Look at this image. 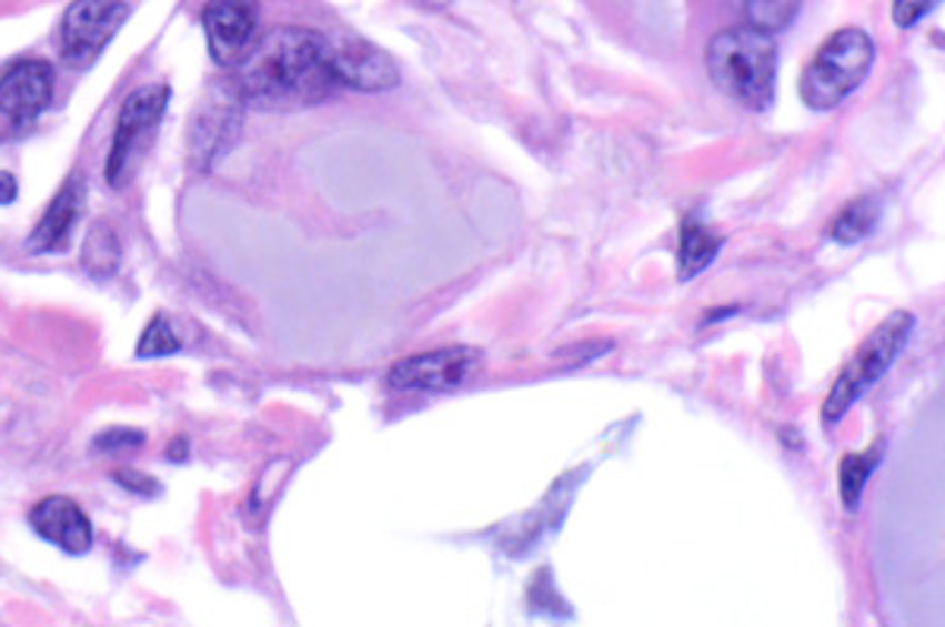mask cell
Wrapping results in <instances>:
<instances>
[{
  "instance_id": "d4e9b609",
  "label": "cell",
  "mask_w": 945,
  "mask_h": 627,
  "mask_svg": "<svg viewBox=\"0 0 945 627\" xmlns=\"http://www.w3.org/2000/svg\"><path fill=\"white\" fill-rule=\"evenodd\" d=\"M413 3H420V7H432V10H442V7H448L451 0H413Z\"/></svg>"
},
{
  "instance_id": "d6986e66",
  "label": "cell",
  "mask_w": 945,
  "mask_h": 627,
  "mask_svg": "<svg viewBox=\"0 0 945 627\" xmlns=\"http://www.w3.org/2000/svg\"><path fill=\"white\" fill-rule=\"evenodd\" d=\"M177 351H180V341H177V334L168 328V318H164V315H154L152 322H149V328L139 337L135 353H139V356H168V353Z\"/></svg>"
},
{
  "instance_id": "9c48e42d",
  "label": "cell",
  "mask_w": 945,
  "mask_h": 627,
  "mask_svg": "<svg viewBox=\"0 0 945 627\" xmlns=\"http://www.w3.org/2000/svg\"><path fill=\"white\" fill-rule=\"evenodd\" d=\"M168 99H171L168 85H142V89H135L133 95H127L123 108H120V118H117L111 158H108V180L114 186L123 180V171H127V161L133 155L135 142L145 136L158 123V118L164 114Z\"/></svg>"
},
{
  "instance_id": "8992f818",
  "label": "cell",
  "mask_w": 945,
  "mask_h": 627,
  "mask_svg": "<svg viewBox=\"0 0 945 627\" xmlns=\"http://www.w3.org/2000/svg\"><path fill=\"white\" fill-rule=\"evenodd\" d=\"M127 7L120 0H77L63 17V58L70 63H89L114 39Z\"/></svg>"
},
{
  "instance_id": "7c38bea8",
  "label": "cell",
  "mask_w": 945,
  "mask_h": 627,
  "mask_svg": "<svg viewBox=\"0 0 945 627\" xmlns=\"http://www.w3.org/2000/svg\"><path fill=\"white\" fill-rule=\"evenodd\" d=\"M29 524L39 533L41 539L54 543L70 555H82L92 549V524L82 514L77 502L63 498V495H51L41 498L39 505L29 514Z\"/></svg>"
},
{
  "instance_id": "4fadbf2b",
  "label": "cell",
  "mask_w": 945,
  "mask_h": 627,
  "mask_svg": "<svg viewBox=\"0 0 945 627\" xmlns=\"http://www.w3.org/2000/svg\"><path fill=\"white\" fill-rule=\"evenodd\" d=\"M82 209H86V180H82V174H73L60 186L51 209L39 221L36 234L29 236V250L32 253H51V250L63 246L73 224L82 218Z\"/></svg>"
},
{
  "instance_id": "30bf717a",
  "label": "cell",
  "mask_w": 945,
  "mask_h": 627,
  "mask_svg": "<svg viewBox=\"0 0 945 627\" xmlns=\"http://www.w3.org/2000/svg\"><path fill=\"white\" fill-rule=\"evenodd\" d=\"M240 89L233 85H214L209 99L202 101L199 114L190 130V152L199 164H209V158L224 152L240 130Z\"/></svg>"
},
{
  "instance_id": "9a60e30c",
  "label": "cell",
  "mask_w": 945,
  "mask_h": 627,
  "mask_svg": "<svg viewBox=\"0 0 945 627\" xmlns=\"http://www.w3.org/2000/svg\"><path fill=\"white\" fill-rule=\"evenodd\" d=\"M120 259H123V246H120L114 227L108 221L92 224V231L86 234V243H82V255H79L82 269L92 277H111L120 269Z\"/></svg>"
},
{
  "instance_id": "e0dca14e",
  "label": "cell",
  "mask_w": 945,
  "mask_h": 627,
  "mask_svg": "<svg viewBox=\"0 0 945 627\" xmlns=\"http://www.w3.org/2000/svg\"><path fill=\"white\" fill-rule=\"evenodd\" d=\"M879 452L883 445H873L869 452L864 454H848L842 461V471H838V489H842V505L848 510H857L861 505V495H864V486H867V476L876 471L879 464Z\"/></svg>"
},
{
  "instance_id": "ba28073f",
  "label": "cell",
  "mask_w": 945,
  "mask_h": 627,
  "mask_svg": "<svg viewBox=\"0 0 945 627\" xmlns=\"http://www.w3.org/2000/svg\"><path fill=\"white\" fill-rule=\"evenodd\" d=\"M331 63L341 85H353L360 92H385L401 82L398 63L382 48L350 36H331Z\"/></svg>"
},
{
  "instance_id": "7402d4cb",
  "label": "cell",
  "mask_w": 945,
  "mask_h": 627,
  "mask_svg": "<svg viewBox=\"0 0 945 627\" xmlns=\"http://www.w3.org/2000/svg\"><path fill=\"white\" fill-rule=\"evenodd\" d=\"M114 479L120 483V486H127V489L139 492V495H154V492H158V486H154V483L149 479V476H145V473L120 471V473H114Z\"/></svg>"
},
{
  "instance_id": "6da1fadb",
  "label": "cell",
  "mask_w": 945,
  "mask_h": 627,
  "mask_svg": "<svg viewBox=\"0 0 945 627\" xmlns=\"http://www.w3.org/2000/svg\"><path fill=\"white\" fill-rule=\"evenodd\" d=\"M329 36L284 26L274 29L240 63L237 89L252 108H303L319 104L338 89Z\"/></svg>"
},
{
  "instance_id": "5b68a950",
  "label": "cell",
  "mask_w": 945,
  "mask_h": 627,
  "mask_svg": "<svg viewBox=\"0 0 945 627\" xmlns=\"http://www.w3.org/2000/svg\"><path fill=\"white\" fill-rule=\"evenodd\" d=\"M483 366V351L476 347H442L416 353L391 366L388 385L398 392H454L470 382V375Z\"/></svg>"
},
{
  "instance_id": "3957f363",
  "label": "cell",
  "mask_w": 945,
  "mask_h": 627,
  "mask_svg": "<svg viewBox=\"0 0 945 627\" xmlns=\"http://www.w3.org/2000/svg\"><path fill=\"white\" fill-rule=\"evenodd\" d=\"M876 48L864 29L851 26L823 41L801 77V99L813 111H832L867 79Z\"/></svg>"
},
{
  "instance_id": "52a82bcc",
  "label": "cell",
  "mask_w": 945,
  "mask_h": 627,
  "mask_svg": "<svg viewBox=\"0 0 945 627\" xmlns=\"http://www.w3.org/2000/svg\"><path fill=\"white\" fill-rule=\"evenodd\" d=\"M202 26L209 51L221 67H240L252 51V36L259 26L255 0H209L202 10Z\"/></svg>"
},
{
  "instance_id": "2e32d148",
  "label": "cell",
  "mask_w": 945,
  "mask_h": 627,
  "mask_svg": "<svg viewBox=\"0 0 945 627\" xmlns=\"http://www.w3.org/2000/svg\"><path fill=\"white\" fill-rule=\"evenodd\" d=\"M737 13L756 32H782L801 13V0H734Z\"/></svg>"
},
{
  "instance_id": "cb8c5ba5",
  "label": "cell",
  "mask_w": 945,
  "mask_h": 627,
  "mask_svg": "<svg viewBox=\"0 0 945 627\" xmlns=\"http://www.w3.org/2000/svg\"><path fill=\"white\" fill-rule=\"evenodd\" d=\"M168 457H171V461H187V438L174 442V445L168 448Z\"/></svg>"
},
{
  "instance_id": "44dd1931",
  "label": "cell",
  "mask_w": 945,
  "mask_h": 627,
  "mask_svg": "<svg viewBox=\"0 0 945 627\" xmlns=\"http://www.w3.org/2000/svg\"><path fill=\"white\" fill-rule=\"evenodd\" d=\"M145 442L142 432H130V429H111L108 435H98L95 448L101 452H114V448H139Z\"/></svg>"
},
{
  "instance_id": "ac0fdd59",
  "label": "cell",
  "mask_w": 945,
  "mask_h": 627,
  "mask_svg": "<svg viewBox=\"0 0 945 627\" xmlns=\"http://www.w3.org/2000/svg\"><path fill=\"white\" fill-rule=\"evenodd\" d=\"M876 221H879V202L876 199H861V202H851L848 209L838 215V221L832 224V240L835 243H861L864 236H869L876 231Z\"/></svg>"
},
{
  "instance_id": "7a4b0ae2",
  "label": "cell",
  "mask_w": 945,
  "mask_h": 627,
  "mask_svg": "<svg viewBox=\"0 0 945 627\" xmlns=\"http://www.w3.org/2000/svg\"><path fill=\"white\" fill-rule=\"evenodd\" d=\"M775 67H778L775 41L751 26L725 29L706 48V70L718 92L741 101L751 111L770 108L775 95Z\"/></svg>"
},
{
  "instance_id": "ffe728a7",
  "label": "cell",
  "mask_w": 945,
  "mask_h": 627,
  "mask_svg": "<svg viewBox=\"0 0 945 627\" xmlns=\"http://www.w3.org/2000/svg\"><path fill=\"white\" fill-rule=\"evenodd\" d=\"M933 7H936V0H892V20H895V26L907 29L917 20H924Z\"/></svg>"
},
{
  "instance_id": "8fae6325",
  "label": "cell",
  "mask_w": 945,
  "mask_h": 627,
  "mask_svg": "<svg viewBox=\"0 0 945 627\" xmlns=\"http://www.w3.org/2000/svg\"><path fill=\"white\" fill-rule=\"evenodd\" d=\"M54 99V70L44 60H22L0 77V111L13 123L36 120Z\"/></svg>"
},
{
  "instance_id": "5bb4252c",
  "label": "cell",
  "mask_w": 945,
  "mask_h": 627,
  "mask_svg": "<svg viewBox=\"0 0 945 627\" xmlns=\"http://www.w3.org/2000/svg\"><path fill=\"white\" fill-rule=\"evenodd\" d=\"M718 250H722V236L710 234V227H703L694 215L684 218V224H681V250H677V275H681V281H691L706 265H713Z\"/></svg>"
},
{
  "instance_id": "277c9868",
  "label": "cell",
  "mask_w": 945,
  "mask_h": 627,
  "mask_svg": "<svg viewBox=\"0 0 945 627\" xmlns=\"http://www.w3.org/2000/svg\"><path fill=\"white\" fill-rule=\"evenodd\" d=\"M911 332H914V315L905 313V310H895L876 332L869 334L861 344V351L854 353L848 366L842 370L838 382L832 385L826 407H823L826 426L838 423L892 370V363L898 360V353L905 351V344L911 341Z\"/></svg>"
},
{
  "instance_id": "603a6c76",
  "label": "cell",
  "mask_w": 945,
  "mask_h": 627,
  "mask_svg": "<svg viewBox=\"0 0 945 627\" xmlns=\"http://www.w3.org/2000/svg\"><path fill=\"white\" fill-rule=\"evenodd\" d=\"M17 193H20L17 176L7 174V171H0V205H10V202L17 199Z\"/></svg>"
}]
</instances>
